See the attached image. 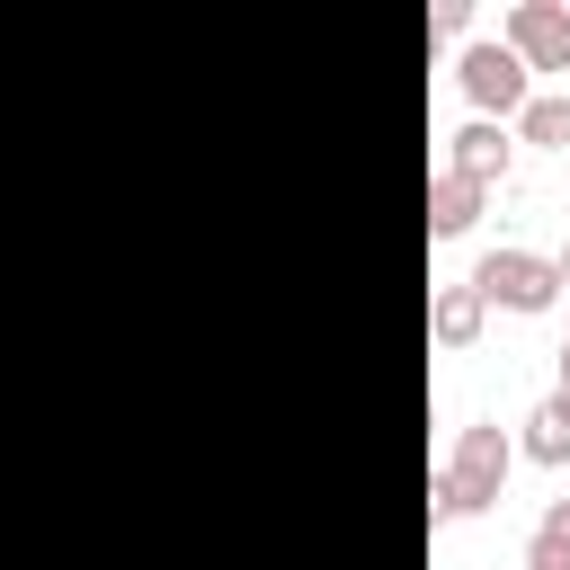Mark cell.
<instances>
[{"label":"cell","instance_id":"cell-6","mask_svg":"<svg viewBox=\"0 0 570 570\" xmlns=\"http://www.w3.org/2000/svg\"><path fill=\"white\" fill-rule=\"evenodd\" d=\"M481 312H490V303H481L472 285H445V294H436V312H428L436 347H472V338H481Z\"/></svg>","mask_w":570,"mask_h":570},{"label":"cell","instance_id":"cell-12","mask_svg":"<svg viewBox=\"0 0 570 570\" xmlns=\"http://www.w3.org/2000/svg\"><path fill=\"white\" fill-rule=\"evenodd\" d=\"M561 392H570V347H561Z\"/></svg>","mask_w":570,"mask_h":570},{"label":"cell","instance_id":"cell-1","mask_svg":"<svg viewBox=\"0 0 570 570\" xmlns=\"http://www.w3.org/2000/svg\"><path fill=\"white\" fill-rule=\"evenodd\" d=\"M508 428H463L454 436V463L428 481V525H445V517H472V508H490L499 499V481H508Z\"/></svg>","mask_w":570,"mask_h":570},{"label":"cell","instance_id":"cell-5","mask_svg":"<svg viewBox=\"0 0 570 570\" xmlns=\"http://www.w3.org/2000/svg\"><path fill=\"white\" fill-rule=\"evenodd\" d=\"M454 178H472V187H490V178H508V134H499L490 116L454 134Z\"/></svg>","mask_w":570,"mask_h":570},{"label":"cell","instance_id":"cell-7","mask_svg":"<svg viewBox=\"0 0 570 570\" xmlns=\"http://www.w3.org/2000/svg\"><path fill=\"white\" fill-rule=\"evenodd\" d=\"M472 214H481V187L445 169V178L428 187V232H445V240H454V232H472Z\"/></svg>","mask_w":570,"mask_h":570},{"label":"cell","instance_id":"cell-2","mask_svg":"<svg viewBox=\"0 0 570 570\" xmlns=\"http://www.w3.org/2000/svg\"><path fill=\"white\" fill-rule=\"evenodd\" d=\"M472 294L499 303V312H552L561 276H552V258H534V249H490V258L472 267Z\"/></svg>","mask_w":570,"mask_h":570},{"label":"cell","instance_id":"cell-10","mask_svg":"<svg viewBox=\"0 0 570 570\" xmlns=\"http://www.w3.org/2000/svg\"><path fill=\"white\" fill-rule=\"evenodd\" d=\"M525 142L570 151V98H525Z\"/></svg>","mask_w":570,"mask_h":570},{"label":"cell","instance_id":"cell-4","mask_svg":"<svg viewBox=\"0 0 570 570\" xmlns=\"http://www.w3.org/2000/svg\"><path fill=\"white\" fill-rule=\"evenodd\" d=\"M508 53L525 71H570V9L561 0H517L508 9Z\"/></svg>","mask_w":570,"mask_h":570},{"label":"cell","instance_id":"cell-3","mask_svg":"<svg viewBox=\"0 0 570 570\" xmlns=\"http://www.w3.org/2000/svg\"><path fill=\"white\" fill-rule=\"evenodd\" d=\"M463 98L481 107V116H525V62L508 53V45H463Z\"/></svg>","mask_w":570,"mask_h":570},{"label":"cell","instance_id":"cell-11","mask_svg":"<svg viewBox=\"0 0 570 570\" xmlns=\"http://www.w3.org/2000/svg\"><path fill=\"white\" fill-rule=\"evenodd\" d=\"M552 276H561V285H570V249H561V258H552Z\"/></svg>","mask_w":570,"mask_h":570},{"label":"cell","instance_id":"cell-8","mask_svg":"<svg viewBox=\"0 0 570 570\" xmlns=\"http://www.w3.org/2000/svg\"><path fill=\"white\" fill-rule=\"evenodd\" d=\"M525 454H534V463H570V392L534 401V419H525Z\"/></svg>","mask_w":570,"mask_h":570},{"label":"cell","instance_id":"cell-9","mask_svg":"<svg viewBox=\"0 0 570 570\" xmlns=\"http://www.w3.org/2000/svg\"><path fill=\"white\" fill-rule=\"evenodd\" d=\"M525 570H570V499L543 508V525H534V543H525Z\"/></svg>","mask_w":570,"mask_h":570}]
</instances>
